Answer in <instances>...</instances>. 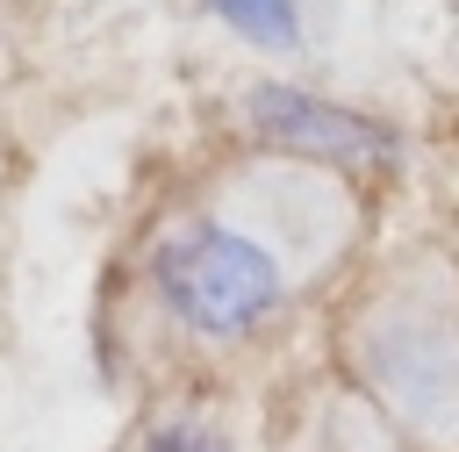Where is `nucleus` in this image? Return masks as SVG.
Returning <instances> with one entry per match:
<instances>
[{"label": "nucleus", "instance_id": "obj_1", "mask_svg": "<svg viewBox=\"0 0 459 452\" xmlns=\"http://www.w3.org/2000/svg\"><path fill=\"white\" fill-rule=\"evenodd\" d=\"M351 244L359 187L258 151L143 237L136 301L172 359H230L273 337L351 258Z\"/></svg>", "mask_w": 459, "mask_h": 452}, {"label": "nucleus", "instance_id": "obj_2", "mask_svg": "<svg viewBox=\"0 0 459 452\" xmlns=\"http://www.w3.org/2000/svg\"><path fill=\"white\" fill-rule=\"evenodd\" d=\"M337 366L416 452H459V251L380 265L337 316Z\"/></svg>", "mask_w": 459, "mask_h": 452}, {"label": "nucleus", "instance_id": "obj_3", "mask_svg": "<svg viewBox=\"0 0 459 452\" xmlns=\"http://www.w3.org/2000/svg\"><path fill=\"white\" fill-rule=\"evenodd\" d=\"M237 129L265 151V158H294V165H316V172H337V179H380L402 165V129L359 100H337L294 72H265V79H244L237 100H230Z\"/></svg>", "mask_w": 459, "mask_h": 452}, {"label": "nucleus", "instance_id": "obj_4", "mask_svg": "<svg viewBox=\"0 0 459 452\" xmlns=\"http://www.w3.org/2000/svg\"><path fill=\"white\" fill-rule=\"evenodd\" d=\"M194 7L222 29V43H237L258 65H294L301 72L323 50V22H316L323 0H194Z\"/></svg>", "mask_w": 459, "mask_h": 452}, {"label": "nucleus", "instance_id": "obj_5", "mask_svg": "<svg viewBox=\"0 0 459 452\" xmlns=\"http://www.w3.org/2000/svg\"><path fill=\"white\" fill-rule=\"evenodd\" d=\"M136 452H237V438H230V423H222L215 409H201V402H165V409L143 423Z\"/></svg>", "mask_w": 459, "mask_h": 452}]
</instances>
